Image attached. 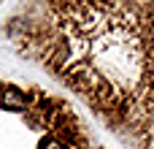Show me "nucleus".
I'll return each instance as SVG.
<instances>
[{
	"label": "nucleus",
	"instance_id": "nucleus-1",
	"mask_svg": "<svg viewBox=\"0 0 154 149\" xmlns=\"http://www.w3.org/2000/svg\"><path fill=\"white\" fill-rule=\"evenodd\" d=\"M0 106L3 109H11V111H27L32 106V98L24 95L22 90L16 87H3L0 90Z\"/></svg>",
	"mask_w": 154,
	"mask_h": 149
},
{
	"label": "nucleus",
	"instance_id": "nucleus-2",
	"mask_svg": "<svg viewBox=\"0 0 154 149\" xmlns=\"http://www.w3.org/2000/svg\"><path fill=\"white\" fill-rule=\"evenodd\" d=\"M38 149H65V144L60 138H54V136H43L41 144H38Z\"/></svg>",
	"mask_w": 154,
	"mask_h": 149
}]
</instances>
